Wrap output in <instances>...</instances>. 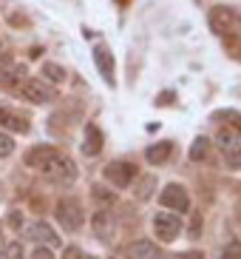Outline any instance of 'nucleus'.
<instances>
[{
  "mask_svg": "<svg viewBox=\"0 0 241 259\" xmlns=\"http://www.w3.org/2000/svg\"><path fill=\"white\" fill-rule=\"evenodd\" d=\"M151 185H153V180H145V183H142V188H139V199L151 197Z\"/></svg>",
  "mask_w": 241,
  "mask_h": 259,
  "instance_id": "a878e982",
  "label": "nucleus"
},
{
  "mask_svg": "<svg viewBox=\"0 0 241 259\" xmlns=\"http://www.w3.org/2000/svg\"><path fill=\"white\" fill-rule=\"evenodd\" d=\"M216 143H219L221 154H224L227 165L241 171V140H238V134L230 131V128H221L219 134H216Z\"/></svg>",
  "mask_w": 241,
  "mask_h": 259,
  "instance_id": "39448f33",
  "label": "nucleus"
},
{
  "mask_svg": "<svg viewBox=\"0 0 241 259\" xmlns=\"http://www.w3.org/2000/svg\"><path fill=\"white\" fill-rule=\"evenodd\" d=\"M23 162L57 185H74V180H77L74 160L66 157V154H60L51 145H34V148H29L26 157H23Z\"/></svg>",
  "mask_w": 241,
  "mask_h": 259,
  "instance_id": "f257e3e1",
  "label": "nucleus"
},
{
  "mask_svg": "<svg viewBox=\"0 0 241 259\" xmlns=\"http://www.w3.org/2000/svg\"><path fill=\"white\" fill-rule=\"evenodd\" d=\"M207 23H210V29L216 31L219 37H224L227 31L238 23V15H235L230 6H216V9L210 12V17H207Z\"/></svg>",
  "mask_w": 241,
  "mask_h": 259,
  "instance_id": "1a4fd4ad",
  "label": "nucleus"
},
{
  "mask_svg": "<svg viewBox=\"0 0 241 259\" xmlns=\"http://www.w3.org/2000/svg\"><path fill=\"white\" fill-rule=\"evenodd\" d=\"M3 248H6V242H3V234H0V256H3Z\"/></svg>",
  "mask_w": 241,
  "mask_h": 259,
  "instance_id": "cd10ccee",
  "label": "nucleus"
},
{
  "mask_svg": "<svg viewBox=\"0 0 241 259\" xmlns=\"http://www.w3.org/2000/svg\"><path fill=\"white\" fill-rule=\"evenodd\" d=\"M159 202L167 208V211H176V213H185L190 208V197H188V191L182 188V185L170 183L162 188V194H159Z\"/></svg>",
  "mask_w": 241,
  "mask_h": 259,
  "instance_id": "0eeeda50",
  "label": "nucleus"
},
{
  "mask_svg": "<svg viewBox=\"0 0 241 259\" xmlns=\"http://www.w3.org/2000/svg\"><path fill=\"white\" fill-rule=\"evenodd\" d=\"M29 259H54V253H51V248H48V245H37V248H34V253H31Z\"/></svg>",
  "mask_w": 241,
  "mask_h": 259,
  "instance_id": "5701e85b",
  "label": "nucleus"
},
{
  "mask_svg": "<svg viewBox=\"0 0 241 259\" xmlns=\"http://www.w3.org/2000/svg\"><path fill=\"white\" fill-rule=\"evenodd\" d=\"M182 259H204V256H202V253H199V251H188V253H185V256H182Z\"/></svg>",
  "mask_w": 241,
  "mask_h": 259,
  "instance_id": "bb28decb",
  "label": "nucleus"
},
{
  "mask_svg": "<svg viewBox=\"0 0 241 259\" xmlns=\"http://www.w3.org/2000/svg\"><path fill=\"white\" fill-rule=\"evenodd\" d=\"M216 120H224V128H230V131H235V134H241V114H238V111H233V108L219 111V114H216Z\"/></svg>",
  "mask_w": 241,
  "mask_h": 259,
  "instance_id": "6ab92c4d",
  "label": "nucleus"
},
{
  "mask_svg": "<svg viewBox=\"0 0 241 259\" xmlns=\"http://www.w3.org/2000/svg\"><path fill=\"white\" fill-rule=\"evenodd\" d=\"M125 256L128 259H159V253H156V245L151 239H139V242L128 245Z\"/></svg>",
  "mask_w": 241,
  "mask_h": 259,
  "instance_id": "2eb2a0df",
  "label": "nucleus"
},
{
  "mask_svg": "<svg viewBox=\"0 0 241 259\" xmlns=\"http://www.w3.org/2000/svg\"><path fill=\"white\" fill-rule=\"evenodd\" d=\"M9 154H15V137L0 128V157H9Z\"/></svg>",
  "mask_w": 241,
  "mask_h": 259,
  "instance_id": "aec40b11",
  "label": "nucleus"
},
{
  "mask_svg": "<svg viewBox=\"0 0 241 259\" xmlns=\"http://www.w3.org/2000/svg\"><path fill=\"white\" fill-rule=\"evenodd\" d=\"M88 259H97V256H88Z\"/></svg>",
  "mask_w": 241,
  "mask_h": 259,
  "instance_id": "c756f323",
  "label": "nucleus"
},
{
  "mask_svg": "<svg viewBox=\"0 0 241 259\" xmlns=\"http://www.w3.org/2000/svg\"><path fill=\"white\" fill-rule=\"evenodd\" d=\"M0 128L9 131V134H29V120L23 114H17L15 108H6V106H0Z\"/></svg>",
  "mask_w": 241,
  "mask_h": 259,
  "instance_id": "9d476101",
  "label": "nucleus"
},
{
  "mask_svg": "<svg viewBox=\"0 0 241 259\" xmlns=\"http://www.w3.org/2000/svg\"><path fill=\"white\" fill-rule=\"evenodd\" d=\"M94 63H97L99 74L111 83L113 80V57H111V52H108L105 46H94Z\"/></svg>",
  "mask_w": 241,
  "mask_h": 259,
  "instance_id": "4468645a",
  "label": "nucleus"
},
{
  "mask_svg": "<svg viewBox=\"0 0 241 259\" xmlns=\"http://www.w3.org/2000/svg\"><path fill=\"white\" fill-rule=\"evenodd\" d=\"M207 154H210V140H207V137H196V140H193V145H190L188 157L193 162H202V160H207Z\"/></svg>",
  "mask_w": 241,
  "mask_h": 259,
  "instance_id": "a211bd4d",
  "label": "nucleus"
},
{
  "mask_svg": "<svg viewBox=\"0 0 241 259\" xmlns=\"http://www.w3.org/2000/svg\"><path fill=\"white\" fill-rule=\"evenodd\" d=\"M94 197H97L99 202H113V191H105L102 185H94Z\"/></svg>",
  "mask_w": 241,
  "mask_h": 259,
  "instance_id": "b1692460",
  "label": "nucleus"
},
{
  "mask_svg": "<svg viewBox=\"0 0 241 259\" xmlns=\"http://www.w3.org/2000/svg\"><path fill=\"white\" fill-rule=\"evenodd\" d=\"M40 77H43L45 83L51 85H60L68 80V71L63 69V66H57V63H43V69H40Z\"/></svg>",
  "mask_w": 241,
  "mask_h": 259,
  "instance_id": "f3484780",
  "label": "nucleus"
},
{
  "mask_svg": "<svg viewBox=\"0 0 241 259\" xmlns=\"http://www.w3.org/2000/svg\"><path fill=\"white\" fill-rule=\"evenodd\" d=\"M102 177H105L111 185H116V188H128L136 180V165L128 160H113L102 168Z\"/></svg>",
  "mask_w": 241,
  "mask_h": 259,
  "instance_id": "20e7f679",
  "label": "nucleus"
},
{
  "mask_svg": "<svg viewBox=\"0 0 241 259\" xmlns=\"http://www.w3.org/2000/svg\"><path fill=\"white\" fill-rule=\"evenodd\" d=\"M170 154H173V143H170V140H162V143L151 145V148L145 151V157H148V162H151V165H162Z\"/></svg>",
  "mask_w": 241,
  "mask_h": 259,
  "instance_id": "dca6fc26",
  "label": "nucleus"
},
{
  "mask_svg": "<svg viewBox=\"0 0 241 259\" xmlns=\"http://www.w3.org/2000/svg\"><path fill=\"white\" fill-rule=\"evenodd\" d=\"M54 217L60 222V228L68 231V234H74V231H80L85 225V211L77 199H60L57 208H54Z\"/></svg>",
  "mask_w": 241,
  "mask_h": 259,
  "instance_id": "f03ea898",
  "label": "nucleus"
},
{
  "mask_svg": "<svg viewBox=\"0 0 241 259\" xmlns=\"http://www.w3.org/2000/svg\"><path fill=\"white\" fill-rule=\"evenodd\" d=\"M102 145H105V137H102V131H99V125L88 122V125H85V143H83V154H85V157H97V154L102 151Z\"/></svg>",
  "mask_w": 241,
  "mask_h": 259,
  "instance_id": "ddd939ff",
  "label": "nucleus"
},
{
  "mask_svg": "<svg viewBox=\"0 0 241 259\" xmlns=\"http://www.w3.org/2000/svg\"><path fill=\"white\" fill-rule=\"evenodd\" d=\"M91 231H94V236H97L99 242H111L113 236H116V220H113V213L108 208H99L91 217Z\"/></svg>",
  "mask_w": 241,
  "mask_h": 259,
  "instance_id": "6e6552de",
  "label": "nucleus"
},
{
  "mask_svg": "<svg viewBox=\"0 0 241 259\" xmlns=\"http://www.w3.org/2000/svg\"><path fill=\"white\" fill-rule=\"evenodd\" d=\"M153 234H156L162 242H173L176 236L182 234V220L176 213H167V211L156 213V217H153Z\"/></svg>",
  "mask_w": 241,
  "mask_h": 259,
  "instance_id": "423d86ee",
  "label": "nucleus"
},
{
  "mask_svg": "<svg viewBox=\"0 0 241 259\" xmlns=\"http://www.w3.org/2000/svg\"><path fill=\"white\" fill-rule=\"evenodd\" d=\"M3 259H26V251H23L20 239H17V242H9L6 248H3Z\"/></svg>",
  "mask_w": 241,
  "mask_h": 259,
  "instance_id": "412c9836",
  "label": "nucleus"
},
{
  "mask_svg": "<svg viewBox=\"0 0 241 259\" xmlns=\"http://www.w3.org/2000/svg\"><path fill=\"white\" fill-rule=\"evenodd\" d=\"M23 77H26V69L20 63L9 60V57H0V85H20Z\"/></svg>",
  "mask_w": 241,
  "mask_h": 259,
  "instance_id": "f8f14e48",
  "label": "nucleus"
},
{
  "mask_svg": "<svg viewBox=\"0 0 241 259\" xmlns=\"http://www.w3.org/2000/svg\"><path fill=\"white\" fill-rule=\"evenodd\" d=\"M17 89H20V97L29 100V103H34V106H43V103H54V100H57V89H54L51 83L40 80V77L23 80Z\"/></svg>",
  "mask_w": 241,
  "mask_h": 259,
  "instance_id": "7ed1b4c3",
  "label": "nucleus"
},
{
  "mask_svg": "<svg viewBox=\"0 0 241 259\" xmlns=\"http://www.w3.org/2000/svg\"><path fill=\"white\" fill-rule=\"evenodd\" d=\"M0 52H3V40H0Z\"/></svg>",
  "mask_w": 241,
  "mask_h": 259,
  "instance_id": "c85d7f7f",
  "label": "nucleus"
},
{
  "mask_svg": "<svg viewBox=\"0 0 241 259\" xmlns=\"http://www.w3.org/2000/svg\"><path fill=\"white\" fill-rule=\"evenodd\" d=\"M26 236L34 239V242H40V245H48V248H57L60 245V236L54 234V228L48 222H31L29 228H26Z\"/></svg>",
  "mask_w": 241,
  "mask_h": 259,
  "instance_id": "9b49d317",
  "label": "nucleus"
},
{
  "mask_svg": "<svg viewBox=\"0 0 241 259\" xmlns=\"http://www.w3.org/2000/svg\"><path fill=\"white\" fill-rule=\"evenodd\" d=\"M63 259H85V256H83V251H80L77 245H68L66 253H63Z\"/></svg>",
  "mask_w": 241,
  "mask_h": 259,
  "instance_id": "393cba45",
  "label": "nucleus"
},
{
  "mask_svg": "<svg viewBox=\"0 0 241 259\" xmlns=\"http://www.w3.org/2000/svg\"><path fill=\"white\" fill-rule=\"evenodd\" d=\"M221 259H241V242H230L221 253Z\"/></svg>",
  "mask_w": 241,
  "mask_h": 259,
  "instance_id": "4be33fe9",
  "label": "nucleus"
}]
</instances>
